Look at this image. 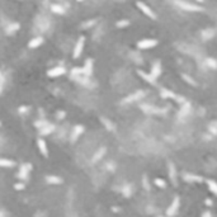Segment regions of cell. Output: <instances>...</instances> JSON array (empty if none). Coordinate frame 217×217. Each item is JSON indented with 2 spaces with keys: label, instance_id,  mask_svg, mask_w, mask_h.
Listing matches in <instances>:
<instances>
[{
  "label": "cell",
  "instance_id": "6da1fadb",
  "mask_svg": "<svg viewBox=\"0 0 217 217\" xmlns=\"http://www.w3.org/2000/svg\"><path fill=\"white\" fill-rule=\"evenodd\" d=\"M157 45V41L156 39H153V38H145V39H141L140 42L137 43V47L141 48V50H147V48H153Z\"/></svg>",
  "mask_w": 217,
  "mask_h": 217
},
{
  "label": "cell",
  "instance_id": "7a4b0ae2",
  "mask_svg": "<svg viewBox=\"0 0 217 217\" xmlns=\"http://www.w3.org/2000/svg\"><path fill=\"white\" fill-rule=\"evenodd\" d=\"M179 203H180L179 197H175V198L173 199V202H171L170 207L166 210V216L171 217V216H174L175 213H177V212H178V210H179Z\"/></svg>",
  "mask_w": 217,
  "mask_h": 217
},
{
  "label": "cell",
  "instance_id": "3957f363",
  "mask_svg": "<svg viewBox=\"0 0 217 217\" xmlns=\"http://www.w3.org/2000/svg\"><path fill=\"white\" fill-rule=\"evenodd\" d=\"M137 7H139V9L144 13V14H146L148 18H151V19H155V18H156V16L154 14V11L150 9V7H147L145 3L139 2V3H137Z\"/></svg>",
  "mask_w": 217,
  "mask_h": 217
},
{
  "label": "cell",
  "instance_id": "277c9868",
  "mask_svg": "<svg viewBox=\"0 0 217 217\" xmlns=\"http://www.w3.org/2000/svg\"><path fill=\"white\" fill-rule=\"evenodd\" d=\"M84 48V37H80L79 41L75 45V48H74V57L75 59H79L80 55H81V51Z\"/></svg>",
  "mask_w": 217,
  "mask_h": 217
},
{
  "label": "cell",
  "instance_id": "5b68a950",
  "mask_svg": "<svg viewBox=\"0 0 217 217\" xmlns=\"http://www.w3.org/2000/svg\"><path fill=\"white\" fill-rule=\"evenodd\" d=\"M177 4H178L180 8L185 9V10H189V11H201V10H202V8H199V7H197V5L189 4V3H184V2H177Z\"/></svg>",
  "mask_w": 217,
  "mask_h": 217
},
{
  "label": "cell",
  "instance_id": "8992f818",
  "mask_svg": "<svg viewBox=\"0 0 217 217\" xmlns=\"http://www.w3.org/2000/svg\"><path fill=\"white\" fill-rule=\"evenodd\" d=\"M37 145H38V148H39L41 154H42L45 157H48V148H47V144H46V141L42 140V139H38Z\"/></svg>",
  "mask_w": 217,
  "mask_h": 217
},
{
  "label": "cell",
  "instance_id": "52a82bcc",
  "mask_svg": "<svg viewBox=\"0 0 217 217\" xmlns=\"http://www.w3.org/2000/svg\"><path fill=\"white\" fill-rule=\"evenodd\" d=\"M62 74H65V69H64V67H61V66L53 67V69H51V70L47 71V75L50 78H56V76H60Z\"/></svg>",
  "mask_w": 217,
  "mask_h": 217
},
{
  "label": "cell",
  "instance_id": "ba28073f",
  "mask_svg": "<svg viewBox=\"0 0 217 217\" xmlns=\"http://www.w3.org/2000/svg\"><path fill=\"white\" fill-rule=\"evenodd\" d=\"M29 171H31V164L22 165L20 166V170H19V174H18L19 179H25L27 177H28V173Z\"/></svg>",
  "mask_w": 217,
  "mask_h": 217
},
{
  "label": "cell",
  "instance_id": "9c48e42d",
  "mask_svg": "<svg viewBox=\"0 0 217 217\" xmlns=\"http://www.w3.org/2000/svg\"><path fill=\"white\" fill-rule=\"evenodd\" d=\"M169 177H170L173 184L177 183V170H175L173 162H169Z\"/></svg>",
  "mask_w": 217,
  "mask_h": 217
},
{
  "label": "cell",
  "instance_id": "30bf717a",
  "mask_svg": "<svg viewBox=\"0 0 217 217\" xmlns=\"http://www.w3.org/2000/svg\"><path fill=\"white\" fill-rule=\"evenodd\" d=\"M160 73H161V64L157 61V62H155V64H154V66H153V70H151V76H153L154 79H156V78L160 75Z\"/></svg>",
  "mask_w": 217,
  "mask_h": 217
},
{
  "label": "cell",
  "instance_id": "8fae6325",
  "mask_svg": "<svg viewBox=\"0 0 217 217\" xmlns=\"http://www.w3.org/2000/svg\"><path fill=\"white\" fill-rule=\"evenodd\" d=\"M16 166V162L8 159H0V168H13Z\"/></svg>",
  "mask_w": 217,
  "mask_h": 217
},
{
  "label": "cell",
  "instance_id": "7c38bea8",
  "mask_svg": "<svg viewBox=\"0 0 217 217\" xmlns=\"http://www.w3.org/2000/svg\"><path fill=\"white\" fill-rule=\"evenodd\" d=\"M84 73H85V75H88V76H90L91 75V73H93V61L89 59V60H86V62H85V65H84Z\"/></svg>",
  "mask_w": 217,
  "mask_h": 217
},
{
  "label": "cell",
  "instance_id": "4fadbf2b",
  "mask_svg": "<svg viewBox=\"0 0 217 217\" xmlns=\"http://www.w3.org/2000/svg\"><path fill=\"white\" fill-rule=\"evenodd\" d=\"M184 179L191 180V182H203L202 177H199V175H193V174H184Z\"/></svg>",
  "mask_w": 217,
  "mask_h": 217
},
{
  "label": "cell",
  "instance_id": "5bb4252c",
  "mask_svg": "<svg viewBox=\"0 0 217 217\" xmlns=\"http://www.w3.org/2000/svg\"><path fill=\"white\" fill-rule=\"evenodd\" d=\"M46 180L50 184H61L62 183V179L60 177H55V175H48V177L46 178Z\"/></svg>",
  "mask_w": 217,
  "mask_h": 217
},
{
  "label": "cell",
  "instance_id": "9a60e30c",
  "mask_svg": "<svg viewBox=\"0 0 217 217\" xmlns=\"http://www.w3.org/2000/svg\"><path fill=\"white\" fill-rule=\"evenodd\" d=\"M42 42H43V39L41 38V37L33 38V39L31 41V42H29V48H36V47H38V46L42 45Z\"/></svg>",
  "mask_w": 217,
  "mask_h": 217
},
{
  "label": "cell",
  "instance_id": "2e32d148",
  "mask_svg": "<svg viewBox=\"0 0 217 217\" xmlns=\"http://www.w3.org/2000/svg\"><path fill=\"white\" fill-rule=\"evenodd\" d=\"M206 183H207V185H208V188H210V191H211L213 194H216V193H217V184H216V182H213V180H211V179H207Z\"/></svg>",
  "mask_w": 217,
  "mask_h": 217
},
{
  "label": "cell",
  "instance_id": "e0dca14e",
  "mask_svg": "<svg viewBox=\"0 0 217 217\" xmlns=\"http://www.w3.org/2000/svg\"><path fill=\"white\" fill-rule=\"evenodd\" d=\"M84 131V128H83V126H76L75 128H74V133H73V141H75L80 135H81V132Z\"/></svg>",
  "mask_w": 217,
  "mask_h": 217
},
{
  "label": "cell",
  "instance_id": "ac0fdd59",
  "mask_svg": "<svg viewBox=\"0 0 217 217\" xmlns=\"http://www.w3.org/2000/svg\"><path fill=\"white\" fill-rule=\"evenodd\" d=\"M51 9H52V11H53V13H57V14H64V8H62V7H60V5L53 4V5L51 7Z\"/></svg>",
  "mask_w": 217,
  "mask_h": 217
},
{
  "label": "cell",
  "instance_id": "d6986e66",
  "mask_svg": "<svg viewBox=\"0 0 217 217\" xmlns=\"http://www.w3.org/2000/svg\"><path fill=\"white\" fill-rule=\"evenodd\" d=\"M159 188H161V189H164V188H166V183L164 182V180H162L161 178H156L155 179V182H154Z\"/></svg>",
  "mask_w": 217,
  "mask_h": 217
},
{
  "label": "cell",
  "instance_id": "ffe728a7",
  "mask_svg": "<svg viewBox=\"0 0 217 217\" xmlns=\"http://www.w3.org/2000/svg\"><path fill=\"white\" fill-rule=\"evenodd\" d=\"M140 75H141L144 79H146V80L148 81V83H151V84H155V79H154L151 75H146V74H144L141 70H140Z\"/></svg>",
  "mask_w": 217,
  "mask_h": 217
},
{
  "label": "cell",
  "instance_id": "44dd1931",
  "mask_svg": "<svg viewBox=\"0 0 217 217\" xmlns=\"http://www.w3.org/2000/svg\"><path fill=\"white\" fill-rule=\"evenodd\" d=\"M104 153H105V148H100V151H99L97 155H94V159H93V161H95V160H99Z\"/></svg>",
  "mask_w": 217,
  "mask_h": 217
},
{
  "label": "cell",
  "instance_id": "7402d4cb",
  "mask_svg": "<svg viewBox=\"0 0 217 217\" xmlns=\"http://www.w3.org/2000/svg\"><path fill=\"white\" fill-rule=\"evenodd\" d=\"M128 20H122V22H118L117 23V27H125V25H128Z\"/></svg>",
  "mask_w": 217,
  "mask_h": 217
},
{
  "label": "cell",
  "instance_id": "603a6c76",
  "mask_svg": "<svg viewBox=\"0 0 217 217\" xmlns=\"http://www.w3.org/2000/svg\"><path fill=\"white\" fill-rule=\"evenodd\" d=\"M14 188H16V189H18V191H22V189H24L25 187H24V184H23V183H18V184H16V185H14Z\"/></svg>",
  "mask_w": 217,
  "mask_h": 217
},
{
  "label": "cell",
  "instance_id": "cb8c5ba5",
  "mask_svg": "<svg viewBox=\"0 0 217 217\" xmlns=\"http://www.w3.org/2000/svg\"><path fill=\"white\" fill-rule=\"evenodd\" d=\"M202 217H212V215H211V212H210V211H206L205 213L202 215Z\"/></svg>",
  "mask_w": 217,
  "mask_h": 217
},
{
  "label": "cell",
  "instance_id": "d4e9b609",
  "mask_svg": "<svg viewBox=\"0 0 217 217\" xmlns=\"http://www.w3.org/2000/svg\"><path fill=\"white\" fill-rule=\"evenodd\" d=\"M205 203H206V205H208V206H211V205H212V201H211V199H206Z\"/></svg>",
  "mask_w": 217,
  "mask_h": 217
},
{
  "label": "cell",
  "instance_id": "484cf974",
  "mask_svg": "<svg viewBox=\"0 0 217 217\" xmlns=\"http://www.w3.org/2000/svg\"><path fill=\"white\" fill-rule=\"evenodd\" d=\"M197 2H199V3H203V2H205V0H197Z\"/></svg>",
  "mask_w": 217,
  "mask_h": 217
},
{
  "label": "cell",
  "instance_id": "4316f807",
  "mask_svg": "<svg viewBox=\"0 0 217 217\" xmlns=\"http://www.w3.org/2000/svg\"><path fill=\"white\" fill-rule=\"evenodd\" d=\"M2 78H3V76H2V73H0V79H2Z\"/></svg>",
  "mask_w": 217,
  "mask_h": 217
}]
</instances>
